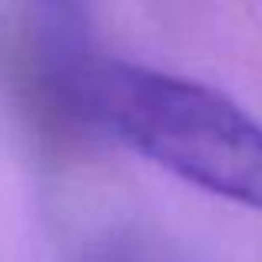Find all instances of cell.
<instances>
[{
  "instance_id": "obj_1",
  "label": "cell",
  "mask_w": 262,
  "mask_h": 262,
  "mask_svg": "<svg viewBox=\"0 0 262 262\" xmlns=\"http://www.w3.org/2000/svg\"><path fill=\"white\" fill-rule=\"evenodd\" d=\"M70 100L183 183L262 212V123L223 90L120 57H80Z\"/></svg>"
}]
</instances>
